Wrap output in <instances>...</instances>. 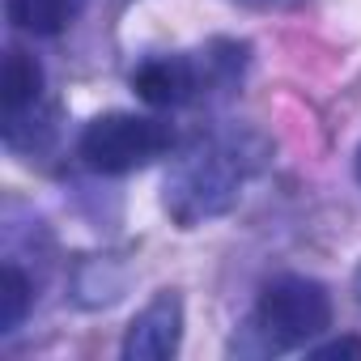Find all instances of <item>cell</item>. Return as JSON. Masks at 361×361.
<instances>
[{"mask_svg":"<svg viewBox=\"0 0 361 361\" xmlns=\"http://www.w3.org/2000/svg\"><path fill=\"white\" fill-rule=\"evenodd\" d=\"M264 140L255 132H217L192 145L166 174V213L192 230L238 204L243 183L264 166Z\"/></svg>","mask_w":361,"mask_h":361,"instance_id":"obj_1","label":"cell"},{"mask_svg":"<svg viewBox=\"0 0 361 361\" xmlns=\"http://www.w3.org/2000/svg\"><path fill=\"white\" fill-rule=\"evenodd\" d=\"M331 327V298L319 281L306 276H281L259 293L251 331L259 336V348L285 353L298 344H310Z\"/></svg>","mask_w":361,"mask_h":361,"instance_id":"obj_2","label":"cell"},{"mask_svg":"<svg viewBox=\"0 0 361 361\" xmlns=\"http://www.w3.org/2000/svg\"><path fill=\"white\" fill-rule=\"evenodd\" d=\"M170 140L174 136L166 123L128 115V111H111V115H98L81 132V157L98 174H128V170H140L153 157H161L170 149Z\"/></svg>","mask_w":361,"mask_h":361,"instance_id":"obj_3","label":"cell"},{"mask_svg":"<svg viewBox=\"0 0 361 361\" xmlns=\"http://www.w3.org/2000/svg\"><path fill=\"white\" fill-rule=\"evenodd\" d=\"M183 344V302L178 293H157L123 331V361H170Z\"/></svg>","mask_w":361,"mask_h":361,"instance_id":"obj_4","label":"cell"},{"mask_svg":"<svg viewBox=\"0 0 361 361\" xmlns=\"http://www.w3.org/2000/svg\"><path fill=\"white\" fill-rule=\"evenodd\" d=\"M200 81L209 85V77H200V64L196 60H183V56L145 60L132 73V90L149 106H183V102H192L200 94Z\"/></svg>","mask_w":361,"mask_h":361,"instance_id":"obj_5","label":"cell"},{"mask_svg":"<svg viewBox=\"0 0 361 361\" xmlns=\"http://www.w3.org/2000/svg\"><path fill=\"white\" fill-rule=\"evenodd\" d=\"M43 98V64L26 51H9L5 56V73H0V111H5V132L22 123L26 111H35V102Z\"/></svg>","mask_w":361,"mask_h":361,"instance_id":"obj_6","label":"cell"},{"mask_svg":"<svg viewBox=\"0 0 361 361\" xmlns=\"http://www.w3.org/2000/svg\"><path fill=\"white\" fill-rule=\"evenodd\" d=\"M85 9V0H9V22L26 35L51 39L64 35Z\"/></svg>","mask_w":361,"mask_h":361,"instance_id":"obj_7","label":"cell"},{"mask_svg":"<svg viewBox=\"0 0 361 361\" xmlns=\"http://www.w3.org/2000/svg\"><path fill=\"white\" fill-rule=\"evenodd\" d=\"M30 302H35V289H30L26 272L18 264H5L0 268V336H9V331L22 327Z\"/></svg>","mask_w":361,"mask_h":361,"instance_id":"obj_8","label":"cell"},{"mask_svg":"<svg viewBox=\"0 0 361 361\" xmlns=\"http://www.w3.org/2000/svg\"><path fill=\"white\" fill-rule=\"evenodd\" d=\"M319 361H336V357H361V340H331L323 348H314Z\"/></svg>","mask_w":361,"mask_h":361,"instance_id":"obj_9","label":"cell"},{"mask_svg":"<svg viewBox=\"0 0 361 361\" xmlns=\"http://www.w3.org/2000/svg\"><path fill=\"white\" fill-rule=\"evenodd\" d=\"M357 178H361V149H357Z\"/></svg>","mask_w":361,"mask_h":361,"instance_id":"obj_10","label":"cell"},{"mask_svg":"<svg viewBox=\"0 0 361 361\" xmlns=\"http://www.w3.org/2000/svg\"><path fill=\"white\" fill-rule=\"evenodd\" d=\"M357 293H361V272H357Z\"/></svg>","mask_w":361,"mask_h":361,"instance_id":"obj_11","label":"cell"}]
</instances>
